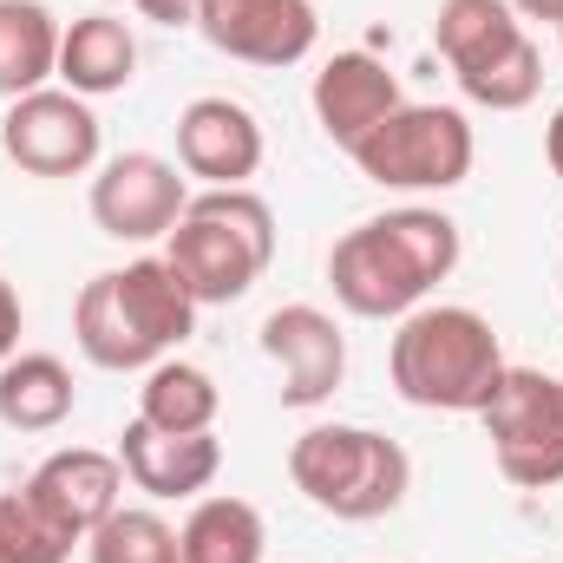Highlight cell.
<instances>
[{
	"mask_svg": "<svg viewBox=\"0 0 563 563\" xmlns=\"http://www.w3.org/2000/svg\"><path fill=\"white\" fill-rule=\"evenodd\" d=\"M459 269V223L439 210H387L328 250L334 301L361 321H407Z\"/></svg>",
	"mask_w": 563,
	"mask_h": 563,
	"instance_id": "cell-1",
	"label": "cell"
},
{
	"mask_svg": "<svg viewBox=\"0 0 563 563\" xmlns=\"http://www.w3.org/2000/svg\"><path fill=\"white\" fill-rule=\"evenodd\" d=\"M190 328H197V301L164 256H139L125 269H106L73 301L79 354L106 374H151L157 361H170V347Z\"/></svg>",
	"mask_w": 563,
	"mask_h": 563,
	"instance_id": "cell-2",
	"label": "cell"
},
{
	"mask_svg": "<svg viewBox=\"0 0 563 563\" xmlns=\"http://www.w3.org/2000/svg\"><path fill=\"white\" fill-rule=\"evenodd\" d=\"M394 387L407 407L426 413H485V400L505 380V347L478 308H413L394 334Z\"/></svg>",
	"mask_w": 563,
	"mask_h": 563,
	"instance_id": "cell-3",
	"label": "cell"
},
{
	"mask_svg": "<svg viewBox=\"0 0 563 563\" xmlns=\"http://www.w3.org/2000/svg\"><path fill=\"white\" fill-rule=\"evenodd\" d=\"M276 256V217L256 190H203L184 203L170 243H164V263L177 269V282L190 288L197 308L210 301H243L263 269Z\"/></svg>",
	"mask_w": 563,
	"mask_h": 563,
	"instance_id": "cell-4",
	"label": "cell"
},
{
	"mask_svg": "<svg viewBox=\"0 0 563 563\" xmlns=\"http://www.w3.org/2000/svg\"><path fill=\"white\" fill-rule=\"evenodd\" d=\"M288 478L314 511L341 525H367V518L400 511L413 485V459L387 432H367V426H308L288 445Z\"/></svg>",
	"mask_w": 563,
	"mask_h": 563,
	"instance_id": "cell-5",
	"label": "cell"
},
{
	"mask_svg": "<svg viewBox=\"0 0 563 563\" xmlns=\"http://www.w3.org/2000/svg\"><path fill=\"white\" fill-rule=\"evenodd\" d=\"M347 157L380 190H452V184L472 177L478 144H472L465 112H452V106H400L387 125H374Z\"/></svg>",
	"mask_w": 563,
	"mask_h": 563,
	"instance_id": "cell-6",
	"label": "cell"
},
{
	"mask_svg": "<svg viewBox=\"0 0 563 563\" xmlns=\"http://www.w3.org/2000/svg\"><path fill=\"white\" fill-rule=\"evenodd\" d=\"M485 432H492V459L511 485L544 492L563 485V380L544 367H505L498 394L485 400Z\"/></svg>",
	"mask_w": 563,
	"mask_h": 563,
	"instance_id": "cell-7",
	"label": "cell"
},
{
	"mask_svg": "<svg viewBox=\"0 0 563 563\" xmlns=\"http://www.w3.org/2000/svg\"><path fill=\"white\" fill-rule=\"evenodd\" d=\"M0 151L26 177H86L99 164V119L79 92H26L0 119Z\"/></svg>",
	"mask_w": 563,
	"mask_h": 563,
	"instance_id": "cell-8",
	"label": "cell"
},
{
	"mask_svg": "<svg viewBox=\"0 0 563 563\" xmlns=\"http://www.w3.org/2000/svg\"><path fill=\"white\" fill-rule=\"evenodd\" d=\"M190 190L177 177L170 157L157 151H125L112 157L99 177H92V223L119 243H151V236H170L177 217H184Z\"/></svg>",
	"mask_w": 563,
	"mask_h": 563,
	"instance_id": "cell-9",
	"label": "cell"
},
{
	"mask_svg": "<svg viewBox=\"0 0 563 563\" xmlns=\"http://www.w3.org/2000/svg\"><path fill=\"white\" fill-rule=\"evenodd\" d=\"M197 33L243 66H301L321 40L314 0H203Z\"/></svg>",
	"mask_w": 563,
	"mask_h": 563,
	"instance_id": "cell-10",
	"label": "cell"
},
{
	"mask_svg": "<svg viewBox=\"0 0 563 563\" xmlns=\"http://www.w3.org/2000/svg\"><path fill=\"white\" fill-rule=\"evenodd\" d=\"M119 492H125L119 452H92V445H66V452L40 459L33 478H26V498H33L73 544H86V538L119 511Z\"/></svg>",
	"mask_w": 563,
	"mask_h": 563,
	"instance_id": "cell-11",
	"label": "cell"
},
{
	"mask_svg": "<svg viewBox=\"0 0 563 563\" xmlns=\"http://www.w3.org/2000/svg\"><path fill=\"white\" fill-rule=\"evenodd\" d=\"M263 354L282 367V407H321L347 374V341L334 314L308 301H288L263 321Z\"/></svg>",
	"mask_w": 563,
	"mask_h": 563,
	"instance_id": "cell-12",
	"label": "cell"
},
{
	"mask_svg": "<svg viewBox=\"0 0 563 563\" xmlns=\"http://www.w3.org/2000/svg\"><path fill=\"white\" fill-rule=\"evenodd\" d=\"M177 164L210 190H236L263 170V125L236 99H190L177 112Z\"/></svg>",
	"mask_w": 563,
	"mask_h": 563,
	"instance_id": "cell-13",
	"label": "cell"
},
{
	"mask_svg": "<svg viewBox=\"0 0 563 563\" xmlns=\"http://www.w3.org/2000/svg\"><path fill=\"white\" fill-rule=\"evenodd\" d=\"M308 99H314V125L341 144V151H354L374 125H387V119L407 106V99H400V79H394L374 53H334V59L314 73V92H308Z\"/></svg>",
	"mask_w": 563,
	"mask_h": 563,
	"instance_id": "cell-14",
	"label": "cell"
},
{
	"mask_svg": "<svg viewBox=\"0 0 563 563\" xmlns=\"http://www.w3.org/2000/svg\"><path fill=\"white\" fill-rule=\"evenodd\" d=\"M119 465L144 498H197L223 472V445L217 432H157L132 420L119 432Z\"/></svg>",
	"mask_w": 563,
	"mask_h": 563,
	"instance_id": "cell-15",
	"label": "cell"
},
{
	"mask_svg": "<svg viewBox=\"0 0 563 563\" xmlns=\"http://www.w3.org/2000/svg\"><path fill=\"white\" fill-rule=\"evenodd\" d=\"M132 73H139V40H132L125 20L86 13V20H73L59 33V79H66V92L106 99V92H125Z\"/></svg>",
	"mask_w": 563,
	"mask_h": 563,
	"instance_id": "cell-16",
	"label": "cell"
},
{
	"mask_svg": "<svg viewBox=\"0 0 563 563\" xmlns=\"http://www.w3.org/2000/svg\"><path fill=\"white\" fill-rule=\"evenodd\" d=\"M518 40H525V26H518V13H511L505 0H439L432 46H439V59L452 66V79L485 73V66L505 59Z\"/></svg>",
	"mask_w": 563,
	"mask_h": 563,
	"instance_id": "cell-17",
	"label": "cell"
},
{
	"mask_svg": "<svg viewBox=\"0 0 563 563\" xmlns=\"http://www.w3.org/2000/svg\"><path fill=\"white\" fill-rule=\"evenodd\" d=\"M73 413V367L59 354H13L0 367V426L53 432Z\"/></svg>",
	"mask_w": 563,
	"mask_h": 563,
	"instance_id": "cell-18",
	"label": "cell"
},
{
	"mask_svg": "<svg viewBox=\"0 0 563 563\" xmlns=\"http://www.w3.org/2000/svg\"><path fill=\"white\" fill-rule=\"evenodd\" d=\"M59 73V20L40 0H0V92L26 99Z\"/></svg>",
	"mask_w": 563,
	"mask_h": 563,
	"instance_id": "cell-19",
	"label": "cell"
},
{
	"mask_svg": "<svg viewBox=\"0 0 563 563\" xmlns=\"http://www.w3.org/2000/svg\"><path fill=\"white\" fill-rule=\"evenodd\" d=\"M263 511L250 498H203L184 531H177V563H263Z\"/></svg>",
	"mask_w": 563,
	"mask_h": 563,
	"instance_id": "cell-20",
	"label": "cell"
},
{
	"mask_svg": "<svg viewBox=\"0 0 563 563\" xmlns=\"http://www.w3.org/2000/svg\"><path fill=\"white\" fill-rule=\"evenodd\" d=\"M217 407H223V394L197 361H157L139 387V420L157 432H210Z\"/></svg>",
	"mask_w": 563,
	"mask_h": 563,
	"instance_id": "cell-21",
	"label": "cell"
},
{
	"mask_svg": "<svg viewBox=\"0 0 563 563\" xmlns=\"http://www.w3.org/2000/svg\"><path fill=\"white\" fill-rule=\"evenodd\" d=\"M459 92H465L472 106H485V112H525V106L544 92V53H538V40L525 33L505 59H492L485 73L459 79Z\"/></svg>",
	"mask_w": 563,
	"mask_h": 563,
	"instance_id": "cell-22",
	"label": "cell"
},
{
	"mask_svg": "<svg viewBox=\"0 0 563 563\" xmlns=\"http://www.w3.org/2000/svg\"><path fill=\"white\" fill-rule=\"evenodd\" d=\"M86 558L92 563H177V531H170L157 511L119 505V511L86 538Z\"/></svg>",
	"mask_w": 563,
	"mask_h": 563,
	"instance_id": "cell-23",
	"label": "cell"
},
{
	"mask_svg": "<svg viewBox=\"0 0 563 563\" xmlns=\"http://www.w3.org/2000/svg\"><path fill=\"white\" fill-rule=\"evenodd\" d=\"M73 538L26 498V492H0V563H66Z\"/></svg>",
	"mask_w": 563,
	"mask_h": 563,
	"instance_id": "cell-24",
	"label": "cell"
},
{
	"mask_svg": "<svg viewBox=\"0 0 563 563\" xmlns=\"http://www.w3.org/2000/svg\"><path fill=\"white\" fill-rule=\"evenodd\" d=\"M20 354V295H13V282L0 276V367Z\"/></svg>",
	"mask_w": 563,
	"mask_h": 563,
	"instance_id": "cell-25",
	"label": "cell"
},
{
	"mask_svg": "<svg viewBox=\"0 0 563 563\" xmlns=\"http://www.w3.org/2000/svg\"><path fill=\"white\" fill-rule=\"evenodd\" d=\"M144 20H157V26H197V7L203 0H132Z\"/></svg>",
	"mask_w": 563,
	"mask_h": 563,
	"instance_id": "cell-26",
	"label": "cell"
},
{
	"mask_svg": "<svg viewBox=\"0 0 563 563\" xmlns=\"http://www.w3.org/2000/svg\"><path fill=\"white\" fill-rule=\"evenodd\" d=\"M511 13H525V20H558L563 26V0H505Z\"/></svg>",
	"mask_w": 563,
	"mask_h": 563,
	"instance_id": "cell-27",
	"label": "cell"
},
{
	"mask_svg": "<svg viewBox=\"0 0 563 563\" xmlns=\"http://www.w3.org/2000/svg\"><path fill=\"white\" fill-rule=\"evenodd\" d=\"M544 157H551V170L563 177V106L551 112V125H544Z\"/></svg>",
	"mask_w": 563,
	"mask_h": 563,
	"instance_id": "cell-28",
	"label": "cell"
},
{
	"mask_svg": "<svg viewBox=\"0 0 563 563\" xmlns=\"http://www.w3.org/2000/svg\"><path fill=\"white\" fill-rule=\"evenodd\" d=\"M558 33H563V26H558Z\"/></svg>",
	"mask_w": 563,
	"mask_h": 563,
	"instance_id": "cell-29",
	"label": "cell"
}]
</instances>
